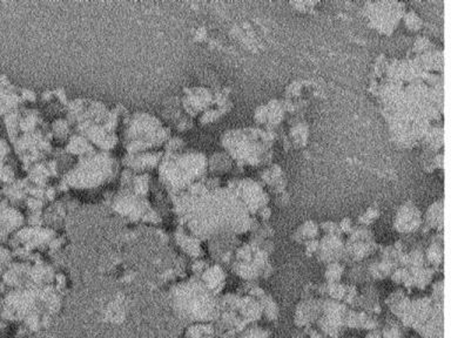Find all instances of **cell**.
I'll list each match as a JSON object with an SVG mask.
<instances>
[{
	"instance_id": "6",
	"label": "cell",
	"mask_w": 451,
	"mask_h": 338,
	"mask_svg": "<svg viewBox=\"0 0 451 338\" xmlns=\"http://www.w3.org/2000/svg\"><path fill=\"white\" fill-rule=\"evenodd\" d=\"M212 104V93L206 88L198 87L188 89L182 99V106L188 115H198Z\"/></svg>"
},
{
	"instance_id": "1",
	"label": "cell",
	"mask_w": 451,
	"mask_h": 338,
	"mask_svg": "<svg viewBox=\"0 0 451 338\" xmlns=\"http://www.w3.org/2000/svg\"><path fill=\"white\" fill-rule=\"evenodd\" d=\"M207 170L208 159L202 153L194 150L164 153L158 166L159 182L169 195L176 194L201 180Z\"/></svg>"
},
{
	"instance_id": "7",
	"label": "cell",
	"mask_w": 451,
	"mask_h": 338,
	"mask_svg": "<svg viewBox=\"0 0 451 338\" xmlns=\"http://www.w3.org/2000/svg\"><path fill=\"white\" fill-rule=\"evenodd\" d=\"M30 180L28 178H21V180H14L13 182L6 184L2 187V196L7 201H11L13 203L21 202L28 197V192L31 187Z\"/></svg>"
},
{
	"instance_id": "3",
	"label": "cell",
	"mask_w": 451,
	"mask_h": 338,
	"mask_svg": "<svg viewBox=\"0 0 451 338\" xmlns=\"http://www.w3.org/2000/svg\"><path fill=\"white\" fill-rule=\"evenodd\" d=\"M124 147L127 154H136L150 150H162L170 138V128L155 115L147 112H136L124 121Z\"/></svg>"
},
{
	"instance_id": "9",
	"label": "cell",
	"mask_w": 451,
	"mask_h": 338,
	"mask_svg": "<svg viewBox=\"0 0 451 338\" xmlns=\"http://www.w3.org/2000/svg\"><path fill=\"white\" fill-rule=\"evenodd\" d=\"M51 135L52 139H56L58 141H65L68 140L71 135H72L73 127L70 124L67 119H56L51 125Z\"/></svg>"
},
{
	"instance_id": "14",
	"label": "cell",
	"mask_w": 451,
	"mask_h": 338,
	"mask_svg": "<svg viewBox=\"0 0 451 338\" xmlns=\"http://www.w3.org/2000/svg\"><path fill=\"white\" fill-rule=\"evenodd\" d=\"M2 198H4V196H2V192H1V190H0V201H1Z\"/></svg>"
},
{
	"instance_id": "10",
	"label": "cell",
	"mask_w": 451,
	"mask_h": 338,
	"mask_svg": "<svg viewBox=\"0 0 451 338\" xmlns=\"http://www.w3.org/2000/svg\"><path fill=\"white\" fill-rule=\"evenodd\" d=\"M232 168V159L225 153H216L208 160V169L212 173H226Z\"/></svg>"
},
{
	"instance_id": "5",
	"label": "cell",
	"mask_w": 451,
	"mask_h": 338,
	"mask_svg": "<svg viewBox=\"0 0 451 338\" xmlns=\"http://www.w3.org/2000/svg\"><path fill=\"white\" fill-rule=\"evenodd\" d=\"M24 105L20 88L16 87L7 76L0 74V115H7Z\"/></svg>"
},
{
	"instance_id": "12",
	"label": "cell",
	"mask_w": 451,
	"mask_h": 338,
	"mask_svg": "<svg viewBox=\"0 0 451 338\" xmlns=\"http://www.w3.org/2000/svg\"><path fill=\"white\" fill-rule=\"evenodd\" d=\"M404 19H405V25H407V27L409 28V30L417 31L419 30V27L422 26L421 20H419V18L416 16L415 13H413V12L408 13L407 16L404 17Z\"/></svg>"
},
{
	"instance_id": "2",
	"label": "cell",
	"mask_w": 451,
	"mask_h": 338,
	"mask_svg": "<svg viewBox=\"0 0 451 338\" xmlns=\"http://www.w3.org/2000/svg\"><path fill=\"white\" fill-rule=\"evenodd\" d=\"M120 166L111 152L95 150L91 154L78 158L76 162L65 172L61 181L68 188L94 189L112 182L119 174Z\"/></svg>"
},
{
	"instance_id": "13",
	"label": "cell",
	"mask_w": 451,
	"mask_h": 338,
	"mask_svg": "<svg viewBox=\"0 0 451 338\" xmlns=\"http://www.w3.org/2000/svg\"><path fill=\"white\" fill-rule=\"evenodd\" d=\"M20 95H21L22 101L25 102H36L37 101V94L33 90L27 89V88H20Z\"/></svg>"
},
{
	"instance_id": "4",
	"label": "cell",
	"mask_w": 451,
	"mask_h": 338,
	"mask_svg": "<svg viewBox=\"0 0 451 338\" xmlns=\"http://www.w3.org/2000/svg\"><path fill=\"white\" fill-rule=\"evenodd\" d=\"M164 156V150H150L136 154H127L121 160V166L135 174H150L158 166Z\"/></svg>"
},
{
	"instance_id": "11",
	"label": "cell",
	"mask_w": 451,
	"mask_h": 338,
	"mask_svg": "<svg viewBox=\"0 0 451 338\" xmlns=\"http://www.w3.org/2000/svg\"><path fill=\"white\" fill-rule=\"evenodd\" d=\"M185 147H186V144L181 138L170 136L162 147V150H164V153H180L185 150Z\"/></svg>"
},
{
	"instance_id": "8",
	"label": "cell",
	"mask_w": 451,
	"mask_h": 338,
	"mask_svg": "<svg viewBox=\"0 0 451 338\" xmlns=\"http://www.w3.org/2000/svg\"><path fill=\"white\" fill-rule=\"evenodd\" d=\"M95 148L86 138H84L81 134L78 133H72V135L68 138V140L65 143V153L67 155L76 156V158H81V156L88 155L91 153L95 152Z\"/></svg>"
}]
</instances>
